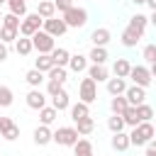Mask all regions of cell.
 <instances>
[{
  "mask_svg": "<svg viewBox=\"0 0 156 156\" xmlns=\"http://www.w3.org/2000/svg\"><path fill=\"white\" fill-rule=\"evenodd\" d=\"M154 134H156V127L151 122H141L139 127H134L129 132V141H132V146H146L154 139Z\"/></svg>",
  "mask_w": 156,
  "mask_h": 156,
  "instance_id": "6da1fadb",
  "label": "cell"
},
{
  "mask_svg": "<svg viewBox=\"0 0 156 156\" xmlns=\"http://www.w3.org/2000/svg\"><path fill=\"white\" fill-rule=\"evenodd\" d=\"M44 27V20L37 15V12H27L24 17H22V24H20V37H34L39 29Z\"/></svg>",
  "mask_w": 156,
  "mask_h": 156,
  "instance_id": "7a4b0ae2",
  "label": "cell"
},
{
  "mask_svg": "<svg viewBox=\"0 0 156 156\" xmlns=\"http://www.w3.org/2000/svg\"><path fill=\"white\" fill-rule=\"evenodd\" d=\"M61 17H63L66 24L73 27V29H80V27L88 24V10H85V7H76V5H73V7H71L68 12H63Z\"/></svg>",
  "mask_w": 156,
  "mask_h": 156,
  "instance_id": "3957f363",
  "label": "cell"
},
{
  "mask_svg": "<svg viewBox=\"0 0 156 156\" xmlns=\"http://www.w3.org/2000/svg\"><path fill=\"white\" fill-rule=\"evenodd\" d=\"M78 98H80V102H85V105H93V102L98 100V83H95L90 76L80 80V85H78Z\"/></svg>",
  "mask_w": 156,
  "mask_h": 156,
  "instance_id": "277c9868",
  "label": "cell"
},
{
  "mask_svg": "<svg viewBox=\"0 0 156 156\" xmlns=\"http://www.w3.org/2000/svg\"><path fill=\"white\" fill-rule=\"evenodd\" d=\"M78 139H80V134H78L76 127H58V129L54 132V141H56L58 146H76Z\"/></svg>",
  "mask_w": 156,
  "mask_h": 156,
  "instance_id": "5b68a950",
  "label": "cell"
},
{
  "mask_svg": "<svg viewBox=\"0 0 156 156\" xmlns=\"http://www.w3.org/2000/svg\"><path fill=\"white\" fill-rule=\"evenodd\" d=\"M32 44H34V51H39V54H51V51L56 49V39H54L51 34H46L44 29H39V32L32 37Z\"/></svg>",
  "mask_w": 156,
  "mask_h": 156,
  "instance_id": "8992f818",
  "label": "cell"
},
{
  "mask_svg": "<svg viewBox=\"0 0 156 156\" xmlns=\"http://www.w3.org/2000/svg\"><path fill=\"white\" fill-rule=\"evenodd\" d=\"M129 78H132V83H134V85H139V88H149V85H151V80H154V76H151L149 66H132Z\"/></svg>",
  "mask_w": 156,
  "mask_h": 156,
  "instance_id": "52a82bcc",
  "label": "cell"
},
{
  "mask_svg": "<svg viewBox=\"0 0 156 156\" xmlns=\"http://www.w3.org/2000/svg\"><path fill=\"white\" fill-rule=\"evenodd\" d=\"M41 29L56 39V37H63V34L68 32V24H66L63 17H51V20H44V27H41Z\"/></svg>",
  "mask_w": 156,
  "mask_h": 156,
  "instance_id": "ba28073f",
  "label": "cell"
},
{
  "mask_svg": "<svg viewBox=\"0 0 156 156\" xmlns=\"http://www.w3.org/2000/svg\"><path fill=\"white\" fill-rule=\"evenodd\" d=\"M0 136L5 141H15L20 136V127L12 117H0Z\"/></svg>",
  "mask_w": 156,
  "mask_h": 156,
  "instance_id": "9c48e42d",
  "label": "cell"
},
{
  "mask_svg": "<svg viewBox=\"0 0 156 156\" xmlns=\"http://www.w3.org/2000/svg\"><path fill=\"white\" fill-rule=\"evenodd\" d=\"M124 98H127V102H129L132 107H139V105H144V102H146V88L129 85V88H127V93H124Z\"/></svg>",
  "mask_w": 156,
  "mask_h": 156,
  "instance_id": "30bf717a",
  "label": "cell"
},
{
  "mask_svg": "<svg viewBox=\"0 0 156 156\" xmlns=\"http://www.w3.org/2000/svg\"><path fill=\"white\" fill-rule=\"evenodd\" d=\"M27 107H32V110H41V107H46V95L41 93V88H32L29 93H27Z\"/></svg>",
  "mask_w": 156,
  "mask_h": 156,
  "instance_id": "8fae6325",
  "label": "cell"
},
{
  "mask_svg": "<svg viewBox=\"0 0 156 156\" xmlns=\"http://www.w3.org/2000/svg\"><path fill=\"white\" fill-rule=\"evenodd\" d=\"M141 37H144L141 32H136V29H132V27H124L119 39H122V46H127V49H134V46L141 41Z\"/></svg>",
  "mask_w": 156,
  "mask_h": 156,
  "instance_id": "7c38bea8",
  "label": "cell"
},
{
  "mask_svg": "<svg viewBox=\"0 0 156 156\" xmlns=\"http://www.w3.org/2000/svg\"><path fill=\"white\" fill-rule=\"evenodd\" d=\"M32 139H34V144H37V146H46L49 141H54V132H51L46 124H39V127L34 129Z\"/></svg>",
  "mask_w": 156,
  "mask_h": 156,
  "instance_id": "4fadbf2b",
  "label": "cell"
},
{
  "mask_svg": "<svg viewBox=\"0 0 156 156\" xmlns=\"http://www.w3.org/2000/svg\"><path fill=\"white\" fill-rule=\"evenodd\" d=\"M110 39H112V32H110L107 27H98V29H93V34H90L93 46H107Z\"/></svg>",
  "mask_w": 156,
  "mask_h": 156,
  "instance_id": "5bb4252c",
  "label": "cell"
},
{
  "mask_svg": "<svg viewBox=\"0 0 156 156\" xmlns=\"http://www.w3.org/2000/svg\"><path fill=\"white\" fill-rule=\"evenodd\" d=\"M127 88H129V85H127V78H117V76H115V78H110V80H107V93H110L112 98L124 95V93H127Z\"/></svg>",
  "mask_w": 156,
  "mask_h": 156,
  "instance_id": "9a60e30c",
  "label": "cell"
},
{
  "mask_svg": "<svg viewBox=\"0 0 156 156\" xmlns=\"http://www.w3.org/2000/svg\"><path fill=\"white\" fill-rule=\"evenodd\" d=\"M88 56H83V54H71V61H68V68L73 71V73H83V71H88Z\"/></svg>",
  "mask_w": 156,
  "mask_h": 156,
  "instance_id": "2e32d148",
  "label": "cell"
},
{
  "mask_svg": "<svg viewBox=\"0 0 156 156\" xmlns=\"http://www.w3.org/2000/svg\"><path fill=\"white\" fill-rule=\"evenodd\" d=\"M88 76H90L95 83H102V80L107 83V80H110V71H107L105 66H98V63H90V66H88Z\"/></svg>",
  "mask_w": 156,
  "mask_h": 156,
  "instance_id": "e0dca14e",
  "label": "cell"
},
{
  "mask_svg": "<svg viewBox=\"0 0 156 156\" xmlns=\"http://www.w3.org/2000/svg\"><path fill=\"white\" fill-rule=\"evenodd\" d=\"M37 15H39L41 20L56 17V5H54V0H41V2L37 5Z\"/></svg>",
  "mask_w": 156,
  "mask_h": 156,
  "instance_id": "ac0fdd59",
  "label": "cell"
},
{
  "mask_svg": "<svg viewBox=\"0 0 156 156\" xmlns=\"http://www.w3.org/2000/svg\"><path fill=\"white\" fill-rule=\"evenodd\" d=\"M110 144H112V149H115V151H127V149L132 146V141H129V134H124V132H117V134H112Z\"/></svg>",
  "mask_w": 156,
  "mask_h": 156,
  "instance_id": "d6986e66",
  "label": "cell"
},
{
  "mask_svg": "<svg viewBox=\"0 0 156 156\" xmlns=\"http://www.w3.org/2000/svg\"><path fill=\"white\" fill-rule=\"evenodd\" d=\"M51 58H54V63H56V66H61V68H68L71 51H68V49H61V46H56V49L51 51Z\"/></svg>",
  "mask_w": 156,
  "mask_h": 156,
  "instance_id": "ffe728a7",
  "label": "cell"
},
{
  "mask_svg": "<svg viewBox=\"0 0 156 156\" xmlns=\"http://www.w3.org/2000/svg\"><path fill=\"white\" fill-rule=\"evenodd\" d=\"M71 119L73 122H78V119H83V117H90V105H85V102H76V105H71Z\"/></svg>",
  "mask_w": 156,
  "mask_h": 156,
  "instance_id": "44dd1931",
  "label": "cell"
},
{
  "mask_svg": "<svg viewBox=\"0 0 156 156\" xmlns=\"http://www.w3.org/2000/svg\"><path fill=\"white\" fill-rule=\"evenodd\" d=\"M112 73H115L117 78H129V73H132V63H129L127 58H117L115 66H112Z\"/></svg>",
  "mask_w": 156,
  "mask_h": 156,
  "instance_id": "7402d4cb",
  "label": "cell"
},
{
  "mask_svg": "<svg viewBox=\"0 0 156 156\" xmlns=\"http://www.w3.org/2000/svg\"><path fill=\"white\" fill-rule=\"evenodd\" d=\"M56 117H58V110L54 107V105H46V107H41L39 110V119H41V124H54L56 122Z\"/></svg>",
  "mask_w": 156,
  "mask_h": 156,
  "instance_id": "603a6c76",
  "label": "cell"
},
{
  "mask_svg": "<svg viewBox=\"0 0 156 156\" xmlns=\"http://www.w3.org/2000/svg\"><path fill=\"white\" fill-rule=\"evenodd\" d=\"M73 156H95L93 141L90 139H78V144L73 146Z\"/></svg>",
  "mask_w": 156,
  "mask_h": 156,
  "instance_id": "cb8c5ba5",
  "label": "cell"
},
{
  "mask_svg": "<svg viewBox=\"0 0 156 156\" xmlns=\"http://www.w3.org/2000/svg\"><path fill=\"white\" fill-rule=\"evenodd\" d=\"M146 24H149V17L146 15H141V12H136V15H132L129 17V24L127 27H132V29H136V32H146Z\"/></svg>",
  "mask_w": 156,
  "mask_h": 156,
  "instance_id": "d4e9b609",
  "label": "cell"
},
{
  "mask_svg": "<svg viewBox=\"0 0 156 156\" xmlns=\"http://www.w3.org/2000/svg\"><path fill=\"white\" fill-rule=\"evenodd\" d=\"M15 51H17L20 56H29V54L34 51V44H32V39H29V37H20V39L15 41Z\"/></svg>",
  "mask_w": 156,
  "mask_h": 156,
  "instance_id": "484cf974",
  "label": "cell"
},
{
  "mask_svg": "<svg viewBox=\"0 0 156 156\" xmlns=\"http://www.w3.org/2000/svg\"><path fill=\"white\" fill-rule=\"evenodd\" d=\"M88 58H90V63L105 66V61H107V49H105V46H93L90 54H88Z\"/></svg>",
  "mask_w": 156,
  "mask_h": 156,
  "instance_id": "4316f807",
  "label": "cell"
},
{
  "mask_svg": "<svg viewBox=\"0 0 156 156\" xmlns=\"http://www.w3.org/2000/svg\"><path fill=\"white\" fill-rule=\"evenodd\" d=\"M54 66H56V63H54L51 54H39V58L34 61V68H37V71H41V73H49Z\"/></svg>",
  "mask_w": 156,
  "mask_h": 156,
  "instance_id": "83f0119b",
  "label": "cell"
},
{
  "mask_svg": "<svg viewBox=\"0 0 156 156\" xmlns=\"http://www.w3.org/2000/svg\"><path fill=\"white\" fill-rule=\"evenodd\" d=\"M24 80H27V85H29V88H39V85H41L46 78H44V73H41V71H37V68H29V71L24 73Z\"/></svg>",
  "mask_w": 156,
  "mask_h": 156,
  "instance_id": "f1b7e54d",
  "label": "cell"
},
{
  "mask_svg": "<svg viewBox=\"0 0 156 156\" xmlns=\"http://www.w3.org/2000/svg\"><path fill=\"white\" fill-rule=\"evenodd\" d=\"M51 105H54L58 112L71 110V98H68V93H66V90H61L58 95H54V98H51Z\"/></svg>",
  "mask_w": 156,
  "mask_h": 156,
  "instance_id": "f546056e",
  "label": "cell"
},
{
  "mask_svg": "<svg viewBox=\"0 0 156 156\" xmlns=\"http://www.w3.org/2000/svg\"><path fill=\"white\" fill-rule=\"evenodd\" d=\"M76 129H78L80 136H88V134H93V129H95V119H93V117H83V119L76 122Z\"/></svg>",
  "mask_w": 156,
  "mask_h": 156,
  "instance_id": "4dcf8cb0",
  "label": "cell"
},
{
  "mask_svg": "<svg viewBox=\"0 0 156 156\" xmlns=\"http://www.w3.org/2000/svg\"><path fill=\"white\" fill-rule=\"evenodd\" d=\"M127 107H129V102H127L124 95H117V98L110 100V110H112V115H124Z\"/></svg>",
  "mask_w": 156,
  "mask_h": 156,
  "instance_id": "1f68e13d",
  "label": "cell"
},
{
  "mask_svg": "<svg viewBox=\"0 0 156 156\" xmlns=\"http://www.w3.org/2000/svg\"><path fill=\"white\" fill-rule=\"evenodd\" d=\"M122 117H124V124H127V127H132V129L141 124V119H139V115H136V107H132V105L124 110V115H122Z\"/></svg>",
  "mask_w": 156,
  "mask_h": 156,
  "instance_id": "d6a6232c",
  "label": "cell"
},
{
  "mask_svg": "<svg viewBox=\"0 0 156 156\" xmlns=\"http://www.w3.org/2000/svg\"><path fill=\"white\" fill-rule=\"evenodd\" d=\"M124 117L122 115H112V117H107V129L112 132V134H117V132H124Z\"/></svg>",
  "mask_w": 156,
  "mask_h": 156,
  "instance_id": "836d02e7",
  "label": "cell"
},
{
  "mask_svg": "<svg viewBox=\"0 0 156 156\" xmlns=\"http://www.w3.org/2000/svg\"><path fill=\"white\" fill-rule=\"evenodd\" d=\"M46 76H49L46 80H56V83H61V85H63V83H66V78H68V71H66V68H61V66H54Z\"/></svg>",
  "mask_w": 156,
  "mask_h": 156,
  "instance_id": "e575fe53",
  "label": "cell"
},
{
  "mask_svg": "<svg viewBox=\"0 0 156 156\" xmlns=\"http://www.w3.org/2000/svg\"><path fill=\"white\" fill-rule=\"evenodd\" d=\"M7 7H10V12L17 15V17H24V15H27V0H7Z\"/></svg>",
  "mask_w": 156,
  "mask_h": 156,
  "instance_id": "d590c367",
  "label": "cell"
},
{
  "mask_svg": "<svg viewBox=\"0 0 156 156\" xmlns=\"http://www.w3.org/2000/svg\"><path fill=\"white\" fill-rule=\"evenodd\" d=\"M20 39V32L17 29H10V27H0V41H5L7 46L12 44V41H17Z\"/></svg>",
  "mask_w": 156,
  "mask_h": 156,
  "instance_id": "8d00e7d4",
  "label": "cell"
},
{
  "mask_svg": "<svg viewBox=\"0 0 156 156\" xmlns=\"http://www.w3.org/2000/svg\"><path fill=\"white\" fill-rule=\"evenodd\" d=\"M15 102V93L7 85H0V107H10Z\"/></svg>",
  "mask_w": 156,
  "mask_h": 156,
  "instance_id": "74e56055",
  "label": "cell"
},
{
  "mask_svg": "<svg viewBox=\"0 0 156 156\" xmlns=\"http://www.w3.org/2000/svg\"><path fill=\"white\" fill-rule=\"evenodd\" d=\"M20 24H22V20H20L17 15H12V12L2 15V27H10V29H17V32H20Z\"/></svg>",
  "mask_w": 156,
  "mask_h": 156,
  "instance_id": "f35d334b",
  "label": "cell"
},
{
  "mask_svg": "<svg viewBox=\"0 0 156 156\" xmlns=\"http://www.w3.org/2000/svg\"><path fill=\"white\" fill-rule=\"evenodd\" d=\"M141 58L151 66V63H156V44H146L144 49H141Z\"/></svg>",
  "mask_w": 156,
  "mask_h": 156,
  "instance_id": "ab89813d",
  "label": "cell"
},
{
  "mask_svg": "<svg viewBox=\"0 0 156 156\" xmlns=\"http://www.w3.org/2000/svg\"><path fill=\"white\" fill-rule=\"evenodd\" d=\"M136 115H139V119H141V122H151V117H154V107L144 102V105H139V107H136Z\"/></svg>",
  "mask_w": 156,
  "mask_h": 156,
  "instance_id": "60d3db41",
  "label": "cell"
},
{
  "mask_svg": "<svg viewBox=\"0 0 156 156\" xmlns=\"http://www.w3.org/2000/svg\"><path fill=\"white\" fill-rule=\"evenodd\" d=\"M61 90H63V85H61V83H56V80H46V93H49V98L58 95Z\"/></svg>",
  "mask_w": 156,
  "mask_h": 156,
  "instance_id": "b9f144b4",
  "label": "cell"
},
{
  "mask_svg": "<svg viewBox=\"0 0 156 156\" xmlns=\"http://www.w3.org/2000/svg\"><path fill=\"white\" fill-rule=\"evenodd\" d=\"M54 5H56V12H68L71 7H73V0H54Z\"/></svg>",
  "mask_w": 156,
  "mask_h": 156,
  "instance_id": "7bdbcfd3",
  "label": "cell"
},
{
  "mask_svg": "<svg viewBox=\"0 0 156 156\" xmlns=\"http://www.w3.org/2000/svg\"><path fill=\"white\" fill-rule=\"evenodd\" d=\"M144 156H156V139H151V141L144 146Z\"/></svg>",
  "mask_w": 156,
  "mask_h": 156,
  "instance_id": "ee69618b",
  "label": "cell"
},
{
  "mask_svg": "<svg viewBox=\"0 0 156 156\" xmlns=\"http://www.w3.org/2000/svg\"><path fill=\"white\" fill-rule=\"evenodd\" d=\"M7 56H10V46H7L5 41H0V63H2Z\"/></svg>",
  "mask_w": 156,
  "mask_h": 156,
  "instance_id": "f6af8a7d",
  "label": "cell"
},
{
  "mask_svg": "<svg viewBox=\"0 0 156 156\" xmlns=\"http://www.w3.org/2000/svg\"><path fill=\"white\" fill-rule=\"evenodd\" d=\"M149 24H151V27H156V12H151V15H149Z\"/></svg>",
  "mask_w": 156,
  "mask_h": 156,
  "instance_id": "bcb514c9",
  "label": "cell"
},
{
  "mask_svg": "<svg viewBox=\"0 0 156 156\" xmlns=\"http://www.w3.org/2000/svg\"><path fill=\"white\" fill-rule=\"evenodd\" d=\"M146 5L151 7V12H156V0H146Z\"/></svg>",
  "mask_w": 156,
  "mask_h": 156,
  "instance_id": "7dc6e473",
  "label": "cell"
},
{
  "mask_svg": "<svg viewBox=\"0 0 156 156\" xmlns=\"http://www.w3.org/2000/svg\"><path fill=\"white\" fill-rule=\"evenodd\" d=\"M149 71H151V76L156 78V63H151V66H149Z\"/></svg>",
  "mask_w": 156,
  "mask_h": 156,
  "instance_id": "c3c4849f",
  "label": "cell"
},
{
  "mask_svg": "<svg viewBox=\"0 0 156 156\" xmlns=\"http://www.w3.org/2000/svg\"><path fill=\"white\" fill-rule=\"evenodd\" d=\"M134 5H146V0H132Z\"/></svg>",
  "mask_w": 156,
  "mask_h": 156,
  "instance_id": "681fc988",
  "label": "cell"
},
{
  "mask_svg": "<svg viewBox=\"0 0 156 156\" xmlns=\"http://www.w3.org/2000/svg\"><path fill=\"white\" fill-rule=\"evenodd\" d=\"M2 2H7V0H0V5H2Z\"/></svg>",
  "mask_w": 156,
  "mask_h": 156,
  "instance_id": "f907efd6",
  "label": "cell"
}]
</instances>
